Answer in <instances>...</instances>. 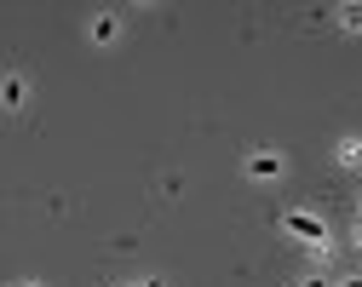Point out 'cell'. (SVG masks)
I'll use <instances>...</instances> for the list:
<instances>
[{
  "label": "cell",
  "instance_id": "obj_1",
  "mask_svg": "<svg viewBox=\"0 0 362 287\" xmlns=\"http://www.w3.org/2000/svg\"><path fill=\"white\" fill-rule=\"evenodd\" d=\"M282 230L293 235V242H305V247H310L316 259L328 253V224L316 218V213H282Z\"/></svg>",
  "mask_w": 362,
  "mask_h": 287
},
{
  "label": "cell",
  "instance_id": "obj_2",
  "mask_svg": "<svg viewBox=\"0 0 362 287\" xmlns=\"http://www.w3.org/2000/svg\"><path fill=\"white\" fill-rule=\"evenodd\" d=\"M282 167H288V161H282L276 150H253V156H247V178H259V184H276Z\"/></svg>",
  "mask_w": 362,
  "mask_h": 287
},
{
  "label": "cell",
  "instance_id": "obj_3",
  "mask_svg": "<svg viewBox=\"0 0 362 287\" xmlns=\"http://www.w3.org/2000/svg\"><path fill=\"white\" fill-rule=\"evenodd\" d=\"M334 18H339V29H345V35H362V0H345Z\"/></svg>",
  "mask_w": 362,
  "mask_h": 287
},
{
  "label": "cell",
  "instance_id": "obj_4",
  "mask_svg": "<svg viewBox=\"0 0 362 287\" xmlns=\"http://www.w3.org/2000/svg\"><path fill=\"white\" fill-rule=\"evenodd\" d=\"M115 35H121V23H115V12H98V18H93V40H98V46H110Z\"/></svg>",
  "mask_w": 362,
  "mask_h": 287
},
{
  "label": "cell",
  "instance_id": "obj_5",
  "mask_svg": "<svg viewBox=\"0 0 362 287\" xmlns=\"http://www.w3.org/2000/svg\"><path fill=\"white\" fill-rule=\"evenodd\" d=\"M23 98H29V86H23L18 75H12L6 86H0V104H6V110H23Z\"/></svg>",
  "mask_w": 362,
  "mask_h": 287
},
{
  "label": "cell",
  "instance_id": "obj_6",
  "mask_svg": "<svg viewBox=\"0 0 362 287\" xmlns=\"http://www.w3.org/2000/svg\"><path fill=\"white\" fill-rule=\"evenodd\" d=\"M334 161H339V167H362V138H345L339 150H334Z\"/></svg>",
  "mask_w": 362,
  "mask_h": 287
},
{
  "label": "cell",
  "instance_id": "obj_7",
  "mask_svg": "<svg viewBox=\"0 0 362 287\" xmlns=\"http://www.w3.org/2000/svg\"><path fill=\"white\" fill-rule=\"evenodd\" d=\"M299 287H328V281H322V276H305V281H299Z\"/></svg>",
  "mask_w": 362,
  "mask_h": 287
},
{
  "label": "cell",
  "instance_id": "obj_8",
  "mask_svg": "<svg viewBox=\"0 0 362 287\" xmlns=\"http://www.w3.org/2000/svg\"><path fill=\"white\" fill-rule=\"evenodd\" d=\"M139 287H167V281H161V276H144V281H139Z\"/></svg>",
  "mask_w": 362,
  "mask_h": 287
},
{
  "label": "cell",
  "instance_id": "obj_9",
  "mask_svg": "<svg viewBox=\"0 0 362 287\" xmlns=\"http://www.w3.org/2000/svg\"><path fill=\"white\" fill-rule=\"evenodd\" d=\"M334 287H362V276H345V281H334Z\"/></svg>",
  "mask_w": 362,
  "mask_h": 287
},
{
  "label": "cell",
  "instance_id": "obj_10",
  "mask_svg": "<svg viewBox=\"0 0 362 287\" xmlns=\"http://www.w3.org/2000/svg\"><path fill=\"white\" fill-rule=\"evenodd\" d=\"M351 242H356V247H362V224H356V235H351Z\"/></svg>",
  "mask_w": 362,
  "mask_h": 287
},
{
  "label": "cell",
  "instance_id": "obj_11",
  "mask_svg": "<svg viewBox=\"0 0 362 287\" xmlns=\"http://www.w3.org/2000/svg\"><path fill=\"white\" fill-rule=\"evenodd\" d=\"M29 287H35V281H29Z\"/></svg>",
  "mask_w": 362,
  "mask_h": 287
}]
</instances>
